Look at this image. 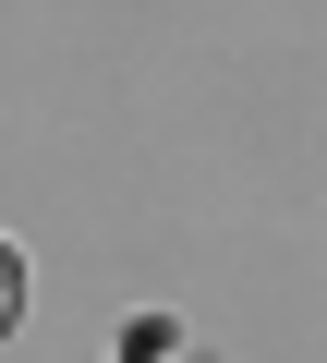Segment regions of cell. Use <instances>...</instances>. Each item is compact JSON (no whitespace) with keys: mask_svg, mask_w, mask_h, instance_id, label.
Returning a JSON list of instances; mask_svg holds the SVG:
<instances>
[{"mask_svg":"<svg viewBox=\"0 0 327 363\" xmlns=\"http://www.w3.org/2000/svg\"><path fill=\"white\" fill-rule=\"evenodd\" d=\"M13 315H25V255L0 242V339H13Z\"/></svg>","mask_w":327,"mask_h":363,"instance_id":"1","label":"cell"}]
</instances>
